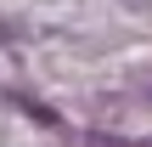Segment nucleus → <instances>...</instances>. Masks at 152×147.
Listing matches in <instances>:
<instances>
[{"label": "nucleus", "instance_id": "nucleus-1", "mask_svg": "<svg viewBox=\"0 0 152 147\" xmlns=\"http://www.w3.org/2000/svg\"><path fill=\"white\" fill-rule=\"evenodd\" d=\"M90 147H118V136H85Z\"/></svg>", "mask_w": 152, "mask_h": 147}]
</instances>
